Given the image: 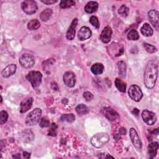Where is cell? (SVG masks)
<instances>
[{
  "mask_svg": "<svg viewBox=\"0 0 159 159\" xmlns=\"http://www.w3.org/2000/svg\"><path fill=\"white\" fill-rule=\"evenodd\" d=\"M21 7L23 11L28 15H32L37 11V4L35 1L26 0L21 3Z\"/></svg>",
  "mask_w": 159,
  "mask_h": 159,
  "instance_id": "5b68a950",
  "label": "cell"
},
{
  "mask_svg": "<svg viewBox=\"0 0 159 159\" xmlns=\"http://www.w3.org/2000/svg\"><path fill=\"white\" fill-rule=\"evenodd\" d=\"M23 157L25 158H29L30 157V154L27 152H23Z\"/></svg>",
  "mask_w": 159,
  "mask_h": 159,
  "instance_id": "f35d334b",
  "label": "cell"
},
{
  "mask_svg": "<svg viewBox=\"0 0 159 159\" xmlns=\"http://www.w3.org/2000/svg\"><path fill=\"white\" fill-rule=\"evenodd\" d=\"M158 148V143L157 142H153L148 145V150L150 155V158H154L157 153Z\"/></svg>",
  "mask_w": 159,
  "mask_h": 159,
  "instance_id": "d6986e66",
  "label": "cell"
},
{
  "mask_svg": "<svg viewBox=\"0 0 159 159\" xmlns=\"http://www.w3.org/2000/svg\"><path fill=\"white\" fill-rule=\"evenodd\" d=\"M33 98L32 97H28L24 99L21 102H20V113H25L28 110H29L33 103Z\"/></svg>",
  "mask_w": 159,
  "mask_h": 159,
  "instance_id": "2e32d148",
  "label": "cell"
},
{
  "mask_svg": "<svg viewBox=\"0 0 159 159\" xmlns=\"http://www.w3.org/2000/svg\"><path fill=\"white\" fill-rule=\"evenodd\" d=\"M41 2L45 4H52L57 2V1H54V0H41Z\"/></svg>",
  "mask_w": 159,
  "mask_h": 159,
  "instance_id": "74e56055",
  "label": "cell"
},
{
  "mask_svg": "<svg viewBox=\"0 0 159 159\" xmlns=\"http://www.w3.org/2000/svg\"><path fill=\"white\" fill-rule=\"evenodd\" d=\"M148 18L152 25L156 30L158 29V12L154 9H151L148 12Z\"/></svg>",
  "mask_w": 159,
  "mask_h": 159,
  "instance_id": "7c38bea8",
  "label": "cell"
},
{
  "mask_svg": "<svg viewBox=\"0 0 159 159\" xmlns=\"http://www.w3.org/2000/svg\"><path fill=\"white\" fill-rule=\"evenodd\" d=\"M142 117L145 124L148 125H153L157 121V116L155 113L145 109L142 112Z\"/></svg>",
  "mask_w": 159,
  "mask_h": 159,
  "instance_id": "ba28073f",
  "label": "cell"
},
{
  "mask_svg": "<svg viewBox=\"0 0 159 159\" xmlns=\"http://www.w3.org/2000/svg\"><path fill=\"white\" fill-rule=\"evenodd\" d=\"M83 98L85 99L86 101H90L93 99L94 96L89 91H86L83 93Z\"/></svg>",
  "mask_w": 159,
  "mask_h": 159,
  "instance_id": "8d00e7d4",
  "label": "cell"
},
{
  "mask_svg": "<svg viewBox=\"0 0 159 159\" xmlns=\"http://www.w3.org/2000/svg\"><path fill=\"white\" fill-rule=\"evenodd\" d=\"M0 116H1V119H0V124L1 125L5 124L8 119V114L6 111H1L0 112Z\"/></svg>",
  "mask_w": 159,
  "mask_h": 159,
  "instance_id": "836d02e7",
  "label": "cell"
},
{
  "mask_svg": "<svg viewBox=\"0 0 159 159\" xmlns=\"http://www.w3.org/2000/svg\"><path fill=\"white\" fill-rule=\"evenodd\" d=\"M19 63L24 68H30L35 64V58L32 55L24 54L19 58Z\"/></svg>",
  "mask_w": 159,
  "mask_h": 159,
  "instance_id": "52a82bcc",
  "label": "cell"
},
{
  "mask_svg": "<svg viewBox=\"0 0 159 159\" xmlns=\"http://www.w3.org/2000/svg\"><path fill=\"white\" fill-rule=\"evenodd\" d=\"M158 77V65L154 61L147 64L143 75V82L148 89H152Z\"/></svg>",
  "mask_w": 159,
  "mask_h": 159,
  "instance_id": "6da1fadb",
  "label": "cell"
},
{
  "mask_svg": "<svg viewBox=\"0 0 159 159\" xmlns=\"http://www.w3.org/2000/svg\"><path fill=\"white\" fill-rule=\"evenodd\" d=\"M104 70V66L101 63H96L93 64L91 67V71L93 74L98 75L101 74Z\"/></svg>",
  "mask_w": 159,
  "mask_h": 159,
  "instance_id": "44dd1931",
  "label": "cell"
},
{
  "mask_svg": "<svg viewBox=\"0 0 159 159\" xmlns=\"http://www.w3.org/2000/svg\"><path fill=\"white\" fill-rule=\"evenodd\" d=\"M17 69V66L15 64H10L6 66L1 71V75L4 78H7L13 75Z\"/></svg>",
  "mask_w": 159,
  "mask_h": 159,
  "instance_id": "9a60e30c",
  "label": "cell"
},
{
  "mask_svg": "<svg viewBox=\"0 0 159 159\" xmlns=\"http://www.w3.org/2000/svg\"><path fill=\"white\" fill-rule=\"evenodd\" d=\"M92 35V32L88 27L83 26L81 27L78 32V37L80 40L83 41L89 39Z\"/></svg>",
  "mask_w": 159,
  "mask_h": 159,
  "instance_id": "4fadbf2b",
  "label": "cell"
},
{
  "mask_svg": "<svg viewBox=\"0 0 159 159\" xmlns=\"http://www.w3.org/2000/svg\"><path fill=\"white\" fill-rule=\"evenodd\" d=\"M127 39L130 40H137L139 39V35L135 29L130 30L127 34Z\"/></svg>",
  "mask_w": 159,
  "mask_h": 159,
  "instance_id": "83f0119b",
  "label": "cell"
},
{
  "mask_svg": "<svg viewBox=\"0 0 159 159\" xmlns=\"http://www.w3.org/2000/svg\"><path fill=\"white\" fill-rule=\"evenodd\" d=\"M63 80L65 84L69 87L72 88L75 85L76 83V76L72 71H66L64 73Z\"/></svg>",
  "mask_w": 159,
  "mask_h": 159,
  "instance_id": "8fae6325",
  "label": "cell"
},
{
  "mask_svg": "<svg viewBox=\"0 0 159 159\" xmlns=\"http://www.w3.org/2000/svg\"><path fill=\"white\" fill-rule=\"evenodd\" d=\"M109 140V135L107 133L100 132L93 135L91 139V144L97 148L102 147Z\"/></svg>",
  "mask_w": 159,
  "mask_h": 159,
  "instance_id": "7a4b0ae2",
  "label": "cell"
},
{
  "mask_svg": "<svg viewBox=\"0 0 159 159\" xmlns=\"http://www.w3.org/2000/svg\"><path fill=\"white\" fill-rule=\"evenodd\" d=\"M78 24V19L76 18L74 19L71 22L70 26L69 27L67 32H66V39L68 40H71L75 38V32H76V28Z\"/></svg>",
  "mask_w": 159,
  "mask_h": 159,
  "instance_id": "e0dca14e",
  "label": "cell"
},
{
  "mask_svg": "<svg viewBox=\"0 0 159 159\" xmlns=\"http://www.w3.org/2000/svg\"><path fill=\"white\" fill-rule=\"evenodd\" d=\"M98 6L99 4L96 1H89L85 5L84 11L88 14H91L98 10Z\"/></svg>",
  "mask_w": 159,
  "mask_h": 159,
  "instance_id": "ac0fdd59",
  "label": "cell"
},
{
  "mask_svg": "<svg viewBox=\"0 0 159 159\" xmlns=\"http://www.w3.org/2000/svg\"><path fill=\"white\" fill-rule=\"evenodd\" d=\"M106 158H114V157H112V156H111V155H107V157H106Z\"/></svg>",
  "mask_w": 159,
  "mask_h": 159,
  "instance_id": "60d3db41",
  "label": "cell"
},
{
  "mask_svg": "<svg viewBox=\"0 0 159 159\" xmlns=\"http://www.w3.org/2000/svg\"><path fill=\"white\" fill-rule=\"evenodd\" d=\"M115 86L116 88L121 93H125L126 89V83L122 81L119 78H116L115 80Z\"/></svg>",
  "mask_w": 159,
  "mask_h": 159,
  "instance_id": "cb8c5ba5",
  "label": "cell"
},
{
  "mask_svg": "<svg viewBox=\"0 0 159 159\" xmlns=\"http://www.w3.org/2000/svg\"><path fill=\"white\" fill-rule=\"evenodd\" d=\"M53 11L52 9L50 8H47L44 9L40 14V19L42 21H47L49 19V18L51 17L52 15Z\"/></svg>",
  "mask_w": 159,
  "mask_h": 159,
  "instance_id": "603a6c76",
  "label": "cell"
},
{
  "mask_svg": "<svg viewBox=\"0 0 159 159\" xmlns=\"http://www.w3.org/2000/svg\"><path fill=\"white\" fill-rule=\"evenodd\" d=\"M129 12V9L125 4L121 5L118 9V13L119 14V15H120L122 17H125L128 16Z\"/></svg>",
  "mask_w": 159,
  "mask_h": 159,
  "instance_id": "f546056e",
  "label": "cell"
},
{
  "mask_svg": "<svg viewBox=\"0 0 159 159\" xmlns=\"http://www.w3.org/2000/svg\"><path fill=\"white\" fill-rule=\"evenodd\" d=\"M40 25V22L37 19H32L30 20L27 24V28L29 30H34L37 29Z\"/></svg>",
  "mask_w": 159,
  "mask_h": 159,
  "instance_id": "484cf974",
  "label": "cell"
},
{
  "mask_svg": "<svg viewBox=\"0 0 159 159\" xmlns=\"http://www.w3.org/2000/svg\"><path fill=\"white\" fill-rule=\"evenodd\" d=\"M89 22L91 23V24L93 26H94L96 29L99 28V25H99V20H98V19L96 16H91L89 19Z\"/></svg>",
  "mask_w": 159,
  "mask_h": 159,
  "instance_id": "d6a6232c",
  "label": "cell"
},
{
  "mask_svg": "<svg viewBox=\"0 0 159 159\" xmlns=\"http://www.w3.org/2000/svg\"><path fill=\"white\" fill-rule=\"evenodd\" d=\"M118 68V73L119 76L124 78L126 76V65L124 61H119L117 63Z\"/></svg>",
  "mask_w": 159,
  "mask_h": 159,
  "instance_id": "7402d4cb",
  "label": "cell"
},
{
  "mask_svg": "<svg viewBox=\"0 0 159 159\" xmlns=\"http://www.w3.org/2000/svg\"><path fill=\"white\" fill-rule=\"evenodd\" d=\"M112 30L111 28L109 26L106 27L102 31L101 35H100V40L104 42V43H109V41L111 40V37H112Z\"/></svg>",
  "mask_w": 159,
  "mask_h": 159,
  "instance_id": "5bb4252c",
  "label": "cell"
},
{
  "mask_svg": "<svg viewBox=\"0 0 159 159\" xmlns=\"http://www.w3.org/2000/svg\"><path fill=\"white\" fill-rule=\"evenodd\" d=\"M75 120V116L73 114H65L60 117V120L63 122H73Z\"/></svg>",
  "mask_w": 159,
  "mask_h": 159,
  "instance_id": "4316f807",
  "label": "cell"
},
{
  "mask_svg": "<svg viewBox=\"0 0 159 159\" xmlns=\"http://www.w3.org/2000/svg\"><path fill=\"white\" fill-rule=\"evenodd\" d=\"M128 94L130 99L135 102H139L143 97V93L141 89L136 84H132L129 87Z\"/></svg>",
  "mask_w": 159,
  "mask_h": 159,
  "instance_id": "8992f818",
  "label": "cell"
},
{
  "mask_svg": "<svg viewBox=\"0 0 159 159\" xmlns=\"http://www.w3.org/2000/svg\"><path fill=\"white\" fill-rule=\"evenodd\" d=\"M57 125L55 123H52L50 125V129L49 130V132L48 134V135H51V136H55L56 135V130L57 129Z\"/></svg>",
  "mask_w": 159,
  "mask_h": 159,
  "instance_id": "d590c367",
  "label": "cell"
},
{
  "mask_svg": "<svg viewBox=\"0 0 159 159\" xmlns=\"http://www.w3.org/2000/svg\"><path fill=\"white\" fill-rule=\"evenodd\" d=\"M139 111L137 109H134V111H132V113L133 114H134L135 116H137L138 115V114H139Z\"/></svg>",
  "mask_w": 159,
  "mask_h": 159,
  "instance_id": "ab89813d",
  "label": "cell"
},
{
  "mask_svg": "<svg viewBox=\"0 0 159 159\" xmlns=\"http://www.w3.org/2000/svg\"><path fill=\"white\" fill-rule=\"evenodd\" d=\"M101 112L103 114V116L110 121H114L119 118L118 113L114 109L111 107H102L101 110Z\"/></svg>",
  "mask_w": 159,
  "mask_h": 159,
  "instance_id": "9c48e42d",
  "label": "cell"
},
{
  "mask_svg": "<svg viewBox=\"0 0 159 159\" xmlns=\"http://www.w3.org/2000/svg\"><path fill=\"white\" fill-rule=\"evenodd\" d=\"M33 139L34 135L30 130H25L24 132V134H22V139L25 142H29L32 140Z\"/></svg>",
  "mask_w": 159,
  "mask_h": 159,
  "instance_id": "4dcf8cb0",
  "label": "cell"
},
{
  "mask_svg": "<svg viewBox=\"0 0 159 159\" xmlns=\"http://www.w3.org/2000/svg\"><path fill=\"white\" fill-rule=\"evenodd\" d=\"M140 32L145 37H150L153 34V30L148 24L145 23L140 28Z\"/></svg>",
  "mask_w": 159,
  "mask_h": 159,
  "instance_id": "ffe728a7",
  "label": "cell"
},
{
  "mask_svg": "<svg viewBox=\"0 0 159 159\" xmlns=\"http://www.w3.org/2000/svg\"><path fill=\"white\" fill-rule=\"evenodd\" d=\"M129 134H130V137L132 140V142L135 148V149L138 151L142 149V143L141 142V140H140V138L137 134V131L134 128H130L129 130Z\"/></svg>",
  "mask_w": 159,
  "mask_h": 159,
  "instance_id": "30bf717a",
  "label": "cell"
},
{
  "mask_svg": "<svg viewBox=\"0 0 159 159\" xmlns=\"http://www.w3.org/2000/svg\"><path fill=\"white\" fill-rule=\"evenodd\" d=\"M26 78L30 83L32 86L35 89L38 88L42 83V75L39 71H31L27 75Z\"/></svg>",
  "mask_w": 159,
  "mask_h": 159,
  "instance_id": "277c9868",
  "label": "cell"
},
{
  "mask_svg": "<svg viewBox=\"0 0 159 159\" xmlns=\"http://www.w3.org/2000/svg\"><path fill=\"white\" fill-rule=\"evenodd\" d=\"M75 4V2L73 0H65L61 1L60 2V7L62 9L71 7Z\"/></svg>",
  "mask_w": 159,
  "mask_h": 159,
  "instance_id": "f1b7e54d",
  "label": "cell"
},
{
  "mask_svg": "<svg viewBox=\"0 0 159 159\" xmlns=\"http://www.w3.org/2000/svg\"><path fill=\"white\" fill-rule=\"evenodd\" d=\"M143 47H144L145 50L149 53H153L157 52V48L155 46H153L151 44L147 43H144Z\"/></svg>",
  "mask_w": 159,
  "mask_h": 159,
  "instance_id": "1f68e13d",
  "label": "cell"
},
{
  "mask_svg": "<svg viewBox=\"0 0 159 159\" xmlns=\"http://www.w3.org/2000/svg\"><path fill=\"white\" fill-rule=\"evenodd\" d=\"M42 115V110L40 108H35L32 110L26 117L25 124L27 125H34L37 124L40 120Z\"/></svg>",
  "mask_w": 159,
  "mask_h": 159,
  "instance_id": "3957f363",
  "label": "cell"
},
{
  "mask_svg": "<svg viewBox=\"0 0 159 159\" xmlns=\"http://www.w3.org/2000/svg\"><path fill=\"white\" fill-rule=\"evenodd\" d=\"M39 125L42 128L44 127H47L50 125V121L47 117H42L40 120H39Z\"/></svg>",
  "mask_w": 159,
  "mask_h": 159,
  "instance_id": "e575fe53",
  "label": "cell"
},
{
  "mask_svg": "<svg viewBox=\"0 0 159 159\" xmlns=\"http://www.w3.org/2000/svg\"><path fill=\"white\" fill-rule=\"evenodd\" d=\"M75 110H76L77 114L78 115H80V116L85 115L89 112V109H88V107L86 106H85L84 104H78L76 107Z\"/></svg>",
  "mask_w": 159,
  "mask_h": 159,
  "instance_id": "d4e9b609",
  "label": "cell"
}]
</instances>
